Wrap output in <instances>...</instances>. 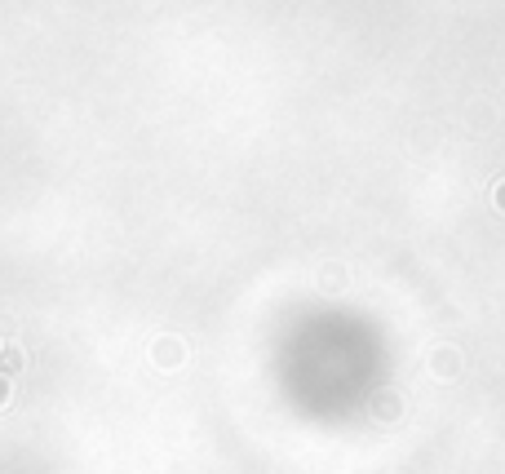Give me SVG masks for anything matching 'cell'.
I'll return each mask as SVG.
<instances>
[{
  "label": "cell",
  "mask_w": 505,
  "mask_h": 474,
  "mask_svg": "<svg viewBox=\"0 0 505 474\" xmlns=\"http://www.w3.org/2000/svg\"><path fill=\"white\" fill-rule=\"evenodd\" d=\"M497 205H501V209H505V182H501V191H497Z\"/></svg>",
  "instance_id": "cell-4"
},
{
  "label": "cell",
  "mask_w": 505,
  "mask_h": 474,
  "mask_svg": "<svg viewBox=\"0 0 505 474\" xmlns=\"http://www.w3.org/2000/svg\"><path fill=\"white\" fill-rule=\"evenodd\" d=\"M430 369L439 372V377H456V372H461V360H456L453 346H439V351L430 355Z\"/></svg>",
  "instance_id": "cell-1"
},
{
  "label": "cell",
  "mask_w": 505,
  "mask_h": 474,
  "mask_svg": "<svg viewBox=\"0 0 505 474\" xmlns=\"http://www.w3.org/2000/svg\"><path fill=\"white\" fill-rule=\"evenodd\" d=\"M5 399H9V386H5V381H0V404H5Z\"/></svg>",
  "instance_id": "cell-3"
},
{
  "label": "cell",
  "mask_w": 505,
  "mask_h": 474,
  "mask_svg": "<svg viewBox=\"0 0 505 474\" xmlns=\"http://www.w3.org/2000/svg\"><path fill=\"white\" fill-rule=\"evenodd\" d=\"M160 346H164V351H160V360H164V364H178V360H182L178 342H160Z\"/></svg>",
  "instance_id": "cell-2"
}]
</instances>
